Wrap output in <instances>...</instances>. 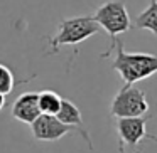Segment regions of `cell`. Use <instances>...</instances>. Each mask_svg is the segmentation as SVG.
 Masks as SVG:
<instances>
[{
    "instance_id": "cell-1",
    "label": "cell",
    "mask_w": 157,
    "mask_h": 153,
    "mask_svg": "<svg viewBox=\"0 0 157 153\" xmlns=\"http://www.w3.org/2000/svg\"><path fill=\"white\" fill-rule=\"evenodd\" d=\"M115 51L112 69L118 72L125 84L132 86L157 72V56L147 52H127L122 41H117Z\"/></svg>"
},
{
    "instance_id": "cell-2",
    "label": "cell",
    "mask_w": 157,
    "mask_h": 153,
    "mask_svg": "<svg viewBox=\"0 0 157 153\" xmlns=\"http://www.w3.org/2000/svg\"><path fill=\"white\" fill-rule=\"evenodd\" d=\"M93 19H95L96 24L105 29L106 34L110 35V49L105 54H101V57H108L110 52L115 51L117 37H118L120 34H125V32H128L130 29H132L125 2H123V0H108V2H105L103 5H100V7L96 9Z\"/></svg>"
},
{
    "instance_id": "cell-3",
    "label": "cell",
    "mask_w": 157,
    "mask_h": 153,
    "mask_svg": "<svg viewBox=\"0 0 157 153\" xmlns=\"http://www.w3.org/2000/svg\"><path fill=\"white\" fill-rule=\"evenodd\" d=\"M100 25L95 22L93 15L63 19L58 27V32L49 39L51 52H58L63 46H78L91 35L98 34Z\"/></svg>"
},
{
    "instance_id": "cell-4",
    "label": "cell",
    "mask_w": 157,
    "mask_h": 153,
    "mask_svg": "<svg viewBox=\"0 0 157 153\" xmlns=\"http://www.w3.org/2000/svg\"><path fill=\"white\" fill-rule=\"evenodd\" d=\"M147 111H149V103L145 93L139 88H133V84L123 86L115 94L110 106V113L115 118H135V116H144Z\"/></svg>"
},
{
    "instance_id": "cell-5",
    "label": "cell",
    "mask_w": 157,
    "mask_h": 153,
    "mask_svg": "<svg viewBox=\"0 0 157 153\" xmlns=\"http://www.w3.org/2000/svg\"><path fill=\"white\" fill-rule=\"evenodd\" d=\"M31 129L34 138L39 141H58L68 133L76 131L73 126L59 121L54 115H42V113L31 123Z\"/></svg>"
},
{
    "instance_id": "cell-6",
    "label": "cell",
    "mask_w": 157,
    "mask_h": 153,
    "mask_svg": "<svg viewBox=\"0 0 157 153\" xmlns=\"http://www.w3.org/2000/svg\"><path fill=\"white\" fill-rule=\"evenodd\" d=\"M150 116H135V118H118L117 131L122 145L137 146L142 138H145V125Z\"/></svg>"
},
{
    "instance_id": "cell-7",
    "label": "cell",
    "mask_w": 157,
    "mask_h": 153,
    "mask_svg": "<svg viewBox=\"0 0 157 153\" xmlns=\"http://www.w3.org/2000/svg\"><path fill=\"white\" fill-rule=\"evenodd\" d=\"M41 115L39 109V93L29 91L22 93L12 104V116L22 123L31 125L37 116Z\"/></svg>"
},
{
    "instance_id": "cell-8",
    "label": "cell",
    "mask_w": 157,
    "mask_h": 153,
    "mask_svg": "<svg viewBox=\"0 0 157 153\" xmlns=\"http://www.w3.org/2000/svg\"><path fill=\"white\" fill-rule=\"evenodd\" d=\"M56 118H58L59 121H63L64 125L73 126V128H75L76 131H78L79 135L83 136V138H85V141L88 143L90 150H93L91 138H90L88 131L85 129V125H83L81 111H79V108L75 104V103L69 101V99H63V101H61V108H59V111H58V115H56Z\"/></svg>"
},
{
    "instance_id": "cell-9",
    "label": "cell",
    "mask_w": 157,
    "mask_h": 153,
    "mask_svg": "<svg viewBox=\"0 0 157 153\" xmlns=\"http://www.w3.org/2000/svg\"><path fill=\"white\" fill-rule=\"evenodd\" d=\"M135 27L150 31L157 37V0H150L149 7L137 15Z\"/></svg>"
},
{
    "instance_id": "cell-10",
    "label": "cell",
    "mask_w": 157,
    "mask_h": 153,
    "mask_svg": "<svg viewBox=\"0 0 157 153\" xmlns=\"http://www.w3.org/2000/svg\"><path fill=\"white\" fill-rule=\"evenodd\" d=\"M63 98L54 91H41L39 93V109L42 115H58L59 108H61Z\"/></svg>"
},
{
    "instance_id": "cell-11",
    "label": "cell",
    "mask_w": 157,
    "mask_h": 153,
    "mask_svg": "<svg viewBox=\"0 0 157 153\" xmlns=\"http://www.w3.org/2000/svg\"><path fill=\"white\" fill-rule=\"evenodd\" d=\"M15 86V78L12 74V71L7 66L0 64V94L7 96L9 93H12Z\"/></svg>"
},
{
    "instance_id": "cell-12",
    "label": "cell",
    "mask_w": 157,
    "mask_h": 153,
    "mask_svg": "<svg viewBox=\"0 0 157 153\" xmlns=\"http://www.w3.org/2000/svg\"><path fill=\"white\" fill-rule=\"evenodd\" d=\"M4 106H5V96H4V94H0V111L4 109Z\"/></svg>"
},
{
    "instance_id": "cell-13",
    "label": "cell",
    "mask_w": 157,
    "mask_h": 153,
    "mask_svg": "<svg viewBox=\"0 0 157 153\" xmlns=\"http://www.w3.org/2000/svg\"><path fill=\"white\" fill-rule=\"evenodd\" d=\"M118 150H120V153H125V151H123V145H122V143L118 145Z\"/></svg>"
},
{
    "instance_id": "cell-14",
    "label": "cell",
    "mask_w": 157,
    "mask_h": 153,
    "mask_svg": "<svg viewBox=\"0 0 157 153\" xmlns=\"http://www.w3.org/2000/svg\"><path fill=\"white\" fill-rule=\"evenodd\" d=\"M147 136H149L150 140H157V136H152V135H147Z\"/></svg>"
}]
</instances>
